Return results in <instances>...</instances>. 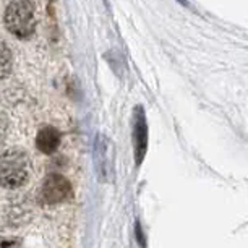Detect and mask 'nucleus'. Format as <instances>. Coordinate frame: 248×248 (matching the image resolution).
<instances>
[{"mask_svg": "<svg viewBox=\"0 0 248 248\" xmlns=\"http://www.w3.org/2000/svg\"><path fill=\"white\" fill-rule=\"evenodd\" d=\"M8 119L5 114L0 112V144L5 143V138H7V132H8Z\"/></svg>", "mask_w": 248, "mask_h": 248, "instance_id": "obj_8", "label": "nucleus"}, {"mask_svg": "<svg viewBox=\"0 0 248 248\" xmlns=\"http://www.w3.org/2000/svg\"><path fill=\"white\" fill-rule=\"evenodd\" d=\"M7 30L18 39H28L36 31V7L31 0H13L3 15Z\"/></svg>", "mask_w": 248, "mask_h": 248, "instance_id": "obj_2", "label": "nucleus"}, {"mask_svg": "<svg viewBox=\"0 0 248 248\" xmlns=\"http://www.w3.org/2000/svg\"><path fill=\"white\" fill-rule=\"evenodd\" d=\"M62 135L54 127H43L36 137V148L43 154H52L60 146Z\"/></svg>", "mask_w": 248, "mask_h": 248, "instance_id": "obj_6", "label": "nucleus"}, {"mask_svg": "<svg viewBox=\"0 0 248 248\" xmlns=\"http://www.w3.org/2000/svg\"><path fill=\"white\" fill-rule=\"evenodd\" d=\"M72 196V184L67 177L50 174L43 184V198L47 204H59Z\"/></svg>", "mask_w": 248, "mask_h": 248, "instance_id": "obj_5", "label": "nucleus"}, {"mask_svg": "<svg viewBox=\"0 0 248 248\" xmlns=\"http://www.w3.org/2000/svg\"><path fill=\"white\" fill-rule=\"evenodd\" d=\"M135 233H137V242H138V245H141L143 248L146 247V237H144L141 222H140L138 219H137V222H135Z\"/></svg>", "mask_w": 248, "mask_h": 248, "instance_id": "obj_9", "label": "nucleus"}, {"mask_svg": "<svg viewBox=\"0 0 248 248\" xmlns=\"http://www.w3.org/2000/svg\"><path fill=\"white\" fill-rule=\"evenodd\" d=\"M31 162L26 151L18 148L0 153V185L3 188H18L30 179Z\"/></svg>", "mask_w": 248, "mask_h": 248, "instance_id": "obj_1", "label": "nucleus"}, {"mask_svg": "<svg viewBox=\"0 0 248 248\" xmlns=\"http://www.w3.org/2000/svg\"><path fill=\"white\" fill-rule=\"evenodd\" d=\"M132 138H133V156L135 164L140 167L144 161L148 151V122H146V112L143 106H137L133 110V124H132Z\"/></svg>", "mask_w": 248, "mask_h": 248, "instance_id": "obj_3", "label": "nucleus"}, {"mask_svg": "<svg viewBox=\"0 0 248 248\" xmlns=\"http://www.w3.org/2000/svg\"><path fill=\"white\" fill-rule=\"evenodd\" d=\"M0 248H20L18 238H0Z\"/></svg>", "mask_w": 248, "mask_h": 248, "instance_id": "obj_10", "label": "nucleus"}, {"mask_svg": "<svg viewBox=\"0 0 248 248\" xmlns=\"http://www.w3.org/2000/svg\"><path fill=\"white\" fill-rule=\"evenodd\" d=\"M93 159H94V170L99 182H109L114 174L112 169V146L110 141L104 135H97L93 149Z\"/></svg>", "mask_w": 248, "mask_h": 248, "instance_id": "obj_4", "label": "nucleus"}, {"mask_svg": "<svg viewBox=\"0 0 248 248\" xmlns=\"http://www.w3.org/2000/svg\"><path fill=\"white\" fill-rule=\"evenodd\" d=\"M12 72V52L8 46L0 41V79L7 78Z\"/></svg>", "mask_w": 248, "mask_h": 248, "instance_id": "obj_7", "label": "nucleus"}]
</instances>
